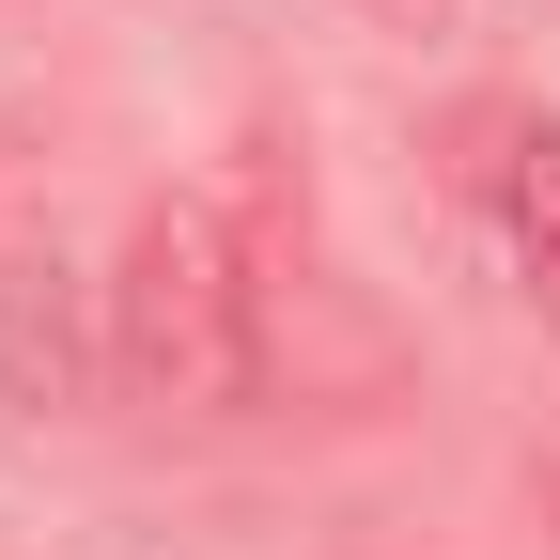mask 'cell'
I'll list each match as a JSON object with an SVG mask.
<instances>
[{
    "label": "cell",
    "mask_w": 560,
    "mask_h": 560,
    "mask_svg": "<svg viewBox=\"0 0 560 560\" xmlns=\"http://www.w3.org/2000/svg\"><path fill=\"white\" fill-rule=\"evenodd\" d=\"M109 374L172 420L265 405V249L219 202H156L109 265Z\"/></svg>",
    "instance_id": "6da1fadb"
},
{
    "label": "cell",
    "mask_w": 560,
    "mask_h": 560,
    "mask_svg": "<svg viewBox=\"0 0 560 560\" xmlns=\"http://www.w3.org/2000/svg\"><path fill=\"white\" fill-rule=\"evenodd\" d=\"M467 202H482V234H499V265H514V296L560 327V125L545 109H467Z\"/></svg>",
    "instance_id": "7a4b0ae2"
},
{
    "label": "cell",
    "mask_w": 560,
    "mask_h": 560,
    "mask_svg": "<svg viewBox=\"0 0 560 560\" xmlns=\"http://www.w3.org/2000/svg\"><path fill=\"white\" fill-rule=\"evenodd\" d=\"M94 374V327H79V280H62L47 249L0 265V405H79Z\"/></svg>",
    "instance_id": "3957f363"
}]
</instances>
